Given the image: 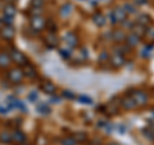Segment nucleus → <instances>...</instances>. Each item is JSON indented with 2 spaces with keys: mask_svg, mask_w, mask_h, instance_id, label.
I'll return each instance as SVG.
<instances>
[{
  "mask_svg": "<svg viewBox=\"0 0 154 145\" xmlns=\"http://www.w3.org/2000/svg\"><path fill=\"white\" fill-rule=\"evenodd\" d=\"M126 12H125L123 8H117L116 11L112 12V14H110V19H112L113 25H116V23H123L125 21H126Z\"/></svg>",
  "mask_w": 154,
  "mask_h": 145,
  "instance_id": "1",
  "label": "nucleus"
},
{
  "mask_svg": "<svg viewBox=\"0 0 154 145\" xmlns=\"http://www.w3.org/2000/svg\"><path fill=\"white\" fill-rule=\"evenodd\" d=\"M11 59H12V62H14V63L18 66L23 67L25 64H27V58L25 57V54H23L22 51H19L17 49H13L11 51Z\"/></svg>",
  "mask_w": 154,
  "mask_h": 145,
  "instance_id": "2",
  "label": "nucleus"
},
{
  "mask_svg": "<svg viewBox=\"0 0 154 145\" xmlns=\"http://www.w3.org/2000/svg\"><path fill=\"white\" fill-rule=\"evenodd\" d=\"M30 25L32 27V30L33 31H41L42 28L45 27V19L42 18L41 16H32L31 19H30Z\"/></svg>",
  "mask_w": 154,
  "mask_h": 145,
  "instance_id": "3",
  "label": "nucleus"
},
{
  "mask_svg": "<svg viewBox=\"0 0 154 145\" xmlns=\"http://www.w3.org/2000/svg\"><path fill=\"white\" fill-rule=\"evenodd\" d=\"M23 71H21L19 68H13L8 72V79L11 80L13 84H19L23 79Z\"/></svg>",
  "mask_w": 154,
  "mask_h": 145,
  "instance_id": "4",
  "label": "nucleus"
},
{
  "mask_svg": "<svg viewBox=\"0 0 154 145\" xmlns=\"http://www.w3.org/2000/svg\"><path fill=\"white\" fill-rule=\"evenodd\" d=\"M132 99L135 100V103H136L139 107H143V105H145L148 103V95L144 93V91H135V93H132Z\"/></svg>",
  "mask_w": 154,
  "mask_h": 145,
  "instance_id": "5",
  "label": "nucleus"
},
{
  "mask_svg": "<svg viewBox=\"0 0 154 145\" xmlns=\"http://www.w3.org/2000/svg\"><path fill=\"white\" fill-rule=\"evenodd\" d=\"M0 35L4 40H8V41H12L14 36H16V31L12 26H4L2 30H0Z\"/></svg>",
  "mask_w": 154,
  "mask_h": 145,
  "instance_id": "6",
  "label": "nucleus"
},
{
  "mask_svg": "<svg viewBox=\"0 0 154 145\" xmlns=\"http://www.w3.org/2000/svg\"><path fill=\"white\" fill-rule=\"evenodd\" d=\"M110 62H112V64L114 68H121L122 66H125V58L122 57L121 53H118V51H116L114 54L112 55V58H110Z\"/></svg>",
  "mask_w": 154,
  "mask_h": 145,
  "instance_id": "7",
  "label": "nucleus"
},
{
  "mask_svg": "<svg viewBox=\"0 0 154 145\" xmlns=\"http://www.w3.org/2000/svg\"><path fill=\"white\" fill-rule=\"evenodd\" d=\"M121 105H122L125 109H128V110L135 109V108L137 107V104L135 103V100L132 99L131 95H130V96H125L123 99H121Z\"/></svg>",
  "mask_w": 154,
  "mask_h": 145,
  "instance_id": "8",
  "label": "nucleus"
},
{
  "mask_svg": "<svg viewBox=\"0 0 154 145\" xmlns=\"http://www.w3.org/2000/svg\"><path fill=\"white\" fill-rule=\"evenodd\" d=\"M12 143H16L18 145H22L26 143V136L25 134H23L22 131H18V130H16L14 132H12Z\"/></svg>",
  "mask_w": 154,
  "mask_h": 145,
  "instance_id": "9",
  "label": "nucleus"
},
{
  "mask_svg": "<svg viewBox=\"0 0 154 145\" xmlns=\"http://www.w3.org/2000/svg\"><path fill=\"white\" fill-rule=\"evenodd\" d=\"M41 90L44 91L45 94L53 95V94H55V91H57V86H55L54 84H53V82L46 81V82H44V84L41 85Z\"/></svg>",
  "mask_w": 154,
  "mask_h": 145,
  "instance_id": "10",
  "label": "nucleus"
},
{
  "mask_svg": "<svg viewBox=\"0 0 154 145\" xmlns=\"http://www.w3.org/2000/svg\"><path fill=\"white\" fill-rule=\"evenodd\" d=\"M22 71H23V75H25L26 77H28V79H33V77H36V68L30 63L23 66Z\"/></svg>",
  "mask_w": 154,
  "mask_h": 145,
  "instance_id": "11",
  "label": "nucleus"
},
{
  "mask_svg": "<svg viewBox=\"0 0 154 145\" xmlns=\"http://www.w3.org/2000/svg\"><path fill=\"white\" fill-rule=\"evenodd\" d=\"M8 101H11V107H13V108H18V109H22L23 112H27V107L25 104L22 103L21 100H18V99H16V98H13V96H9L8 98Z\"/></svg>",
  "mask_w": 154,
  "mask_h": 145,
  "instance_id": "12",
  "label": "nucleus"
},
{
  "mask_svg": "<svg viewBox=\"0 0 154 145\" xmlns=\"http://www.w3.org/2000/svg\"><path fill=\"white\" fill-rule=\"evenodd\" d=\"M45 42H46V45L49 46V48H57V45H58V39L54 35V32H49V33H48L46 39H45Z\"/></svg>",
  "mask_w": 154,
  "mask_h": 145,
  "instance_id": "13",
  "label": "nucleus"
},
{
  "mask_svg": "<svg viewBox=\"0 0 154 145\" xmlns=\"http://www.w3.org/2000/svg\"><path fill=\"white\" fill-rule=\"evenodd\" d=\"M11 63H12L11 55H8L7 53H0V67L2 68H8Z\"/></svg>",
  "mask_w": 154,
  "mask_h": 145,
  "instance_id": "14",
  "label": "nucleus"
},
{
  "mask_svg": "<svg viewBox=\"0 0 154 145\" xmlns=\"http://www.w3.org/2000/svg\"><path fill=\"white\" fill-rule=\"evenodd\" d=\"M145 27L141 26V25H139V23H135V25L131 26V32L135 33V35H137L139 37H141L145 35Z\"/></svg>",
  "mask_w": 154,
  "mask_h": 145,
  "instance_id": "15",
  "label": "nucleus"
},
{
  "mask_svg": "<svg viewBox=\"0 0 154 145\" xmlns=\"http://www.w3.org/2000/svg\"><path fill=\"white\" fill-rule=\"evenodd\" d=\"M126 42H127V45H128V46H136L139 42H140V37L131 32L130 35L126 36Z\"/></svg>",
  "mask_w": 154,
  "mask_h": 145,
  "instance_id": "16",
  "label": "nucleus"
},
{
  "mask_svg": "<svg viewBox=\"0 0 154 145\" xmlns=\"http://www.w3.org/2000/svg\"><path fill=\"white\" fill-rule=\"evenodd\" d=\"M64 40H66V42L71 48H73V46L77 45V37H76V35H75L73 32H67L66 35H64Z\"/></svg>",
  "mask_w": 154,
  "mask_h": 145,
  "instance_id": "17",
  "label": "nucleus"
},
{
  "mask_svg": "<svg viewBox=\"0 0 154 145\" xmlns=\"http://www.w3.org/2000/svg\"><path fill=\"white\" fill-rule=\"evenodd\" d=\"M72 11H73V7H72V4H69V3H67V4H64L63 7L60 8V11H59V14L62 17H68L69 14L72 13Z\"/></svg>",
  "mask_w": 154,
  "mask_h": 145,
  "instance_id": "18",
  "label": "nucleus"
},
{
  "mask_svg": "<svg viewBox=\"0 0 154 145\" xmlns=\"http://www.w3.org/2000/svg\"><path fill=\"white\" fill-rule=\"evenodd\" d=\"M16 13H17V9L13 4H7V5L4 7V16L13 18L14 16H16Z\"/></svg>",
  "mask_w": 154,
  "mask_h": 145,
  "instance_id": "19",
  "label": "nucleus"
},
{
  "mask_svg": "<svg viewBox=\"0 0 154 145\" xmlns=\"http://www.w3.org/2000/svg\"><path fill=\"white\" fill-rule=\"evenodd\" d=\"M136 23H139V25H141L144 27H146V26L150 25L152 21H150V17L146 16V14H140L139 18H137V22Z\"/></svg>",
  "mask_w": 154,
  "mask_h": 145,
  "instance_id": "20",
  "label": "nucleus"
},
{
  "mask_svg": "<svg viewBox=\"0 0 154 145\" xmlns=\"http://www.w3.org/2000/svg\"><path fill=\"white\" fill-rule=\"evenodd\" d=\"M0 143L3 144L12 143V134L9 131H2L0 132Z\"/></svg>",
  "mask_w": 154,
  "mask_h": 145,
  "instance_id": "21",
  "label": "nucleus"
},
{
  "mask_svg": "<svg viewBox=\"0 0 154 145\" xmlns=\"http://www.w3.org/2000/svg\"><path fill=\"white\" fill-rule=\"evenodd\" d=\"M93 19H94V23H95L96 26H104L105 25V17L103 16L102 13L95 14Z\"/></svg>",
  "mask_w": 154,
  "mask_h": 145,
  "instance_id": "22",
  "label": "nucleus"
},
{
  "mask_svg": "<svg viewBox=\"0 0 154 145\" xmlns=\"http://www.w3.org/2000/svg\"><path fill=\"white\" fill-rule=\"evenodd\" d=\"M113 40L114 41H123L126 40V35L122 31H114L113 32Z\"/></svg>",
  "mask_w": 154,
  "mask_h": 145,
  "instance_id": "23",
  "label": "nucleus"
},
{
  "mask_svg": "<svg viewBox=\"0 0 154 145\" xmlns=\"http://www.w3.org/2000/svg\"><path fill=\"white\" fill-rule=\"evenodd\" d=\"M76 144L77 141L75 140V137H71V136H67L60 140V145H76Z\"/></svg>",
  "mask_w": 154,
  "mask_h": 145,
  "instance_id": "24",
  "label": "nucleus"
},
{
  "mask_svg": "<svg viewBox=\"0 0 154 145\" xmlns=\"http://www.w3.org/2000/svg\"><path fill=\"white\" fill-rule=\"evenodd\" d=\"M37 110H38L40 113H42V114H49L50 108L48 107L45 103H41V104H38V105H37Z\"/></svg>",
  "mask_w": 154,
  "mask_h": 145,
  "instance_id": "25",
  "label": "nucleus"
},
{
  "mask_svg": "<svg viewBox=\"0 0 154 145\" xmlns=\"http://www.w3.org/2000/svg\"><path fill=\"white\" fill-rule=\"evenodd\" d=\"M117 110H118V105L117 104H114V103H109L108 104V107H107V112L108 113L116 114V113H117Z\"/></svg>",
  "mask_w": 154,
  "mask_h": 145,
  "instance_id": "26",
  "label": "nucleus"
},
{
  "mask_svg": "<svg viewBox=\"0 0 154 145\" xmlns=\"http://www.w3.org/2000/svg\"><path fill=\"white\" fill-rule=\"evenodd\" d=\"M145 36H146V39H148L149 41L154 42V26H152L149 30L145 31Z\"/></svg>",
  "mask_w": 154,
  "mask_h": 145,
  "instance_id": "27",
  "label": "nucleus"
},
{
  "mask_svg": "<svg viewBox=\"0 0 154 145\" xmlns=\"http://www.w3.org/2000/svg\"><path fill=\"white\" fill-rule=\"evenodd\" d=\"M59 54L63 57V59H69L71 55H72V53L69 49H59Z\"/></svg>",
  "mask_w": 154,
  "mask_h": 145,
  "instance_id": "28",
  "label": "nucleus"
},
{
  "mask_svg": "<svg viewBox=\"0 0 154 145\" xmlns=\"http://www.w3.org/2000/svg\"><path fill=\"white\" fill-rule=\"evenodd\" d=\"M144 132L146 134V136H148V137H150V139L154 140V123H152L150 126L148 127V130H144Z\"/></svg>",
  "mask_w": 154,
  "mask_h": 145,
  "instance_id": "29",
  "label": "nucleus"
},
{
  "mask_svg": "<svg viewBox=\"0 0 154 145\" xmlns=\"http://www.w3.org/2000/svg\"><path fill=\"white\" fill-rule=\"evenodd\" d=\"M75 140L77 143H84V141H86V135L84 134V132H79V134H76L75 135Z\"/></svg>",
  "mask_w": 154,
  "mask_h": 145,
  "instance_id": "30",
  "label": "nucleus"
},
{
  "mask_svg": "<svg viewBox=\"0 0 154 145\" xmlns=\"http://www.w3.org/2000/svg\"><path fill=\"white\" fill-rule=\"evenodd\" d=\"M123 9H125V12H126V13H130V14H134L135 12H136V9H135V7H132L131 4H125Z\"/></svg>",
  "mask_w": 154,
  "mask_h": 145,
  "instance_id": "31",
  "label": "nucleus"
},
{
  "mask_svg": "<svg viewBox=\"0 0 154 145\" xmlns=\"http://www.w3.org/2000/svg\"><path fill=\"white\" fill-rule=\"evenodd\" d=\"M42 4H44V0H32L31 2L32 8H41Z\"/></svg>",
  "mask_w": 154,
  "mask_h": 145,
  "instance_id": "32",
  "label": "nucleus"
},
{
  "mask_svg": "<svg viewBox=\"0 0 154 145\" xmlns=\"http://www.w3.org/2000/svg\"><path fill=\"white\" fill-rule=\"evenodd\" d=\"M2 21L4 25H7V26H12V23H13V18L12 17H7V16H4L2 18Z\"/></svg>",
  "mask_w": 154,
  "mask_h": 145,
  "instance_id": "33",
  "label": "nucleus"
},
{
  "mask_svg": "<svg viewBox=\"0 0 154 145\" xmlns=\"http://www.w3.org/2000/svg\"><path fill=\"white\" fill-rule=\"evenodd\" d=\"M79 100L82 101L84 104H93V100H91L90 98H88V96H80Z\"/></svg>",
  "mask_w": 154,
  "mask_h": 145,
  "instance_id": "34",
  "label": "nucleus"
},
{
  "mask_svg": "<svg viewBox=\"0 0 154 145\" xmlns=\"http://www.w3.org/2000/svg\"><path fill=\"white\" fill-rule=\"evenodd\" d=\"M63 96H64V98H67V99H73L75 94L72 93V91H69V90H66V91H63Z\"/></svg>",
  "mask_w": 154,
  "mask_h": 145,
  "instance_id": "35",
  "label": "nucleus"
},
{
  "mask_svg": "<svg viewBox=\"0 0 154 145\" xmlns=\"http://www.w3.org/2000/svg\"><path fill=\"white\" fill-rule=\"evenodd\" d=\"M105 60H108V54L107 53H103V54L100 55V62L103 63V62H105Z\"/></svg>",
  "mask_w": 154,
  "mask_h": 145,
  "instance_id": "36",
  "label": "nucleus"
},
{
  "mask_svg": "<svg viewBox=\"0 0 154 145\" xmlns=\"http://www.w3.org/2000/svg\"><path fill=\"white\" fill-rule=\"evenodd\" d=\"M30 99H31V100H36V99H37V94H36V93L30 94Z\"/></svg>",
  "mask_w": 154,
  "mask_h": 145,
  "instance_id": "37",
  "label": "nucleus"
},
{
  "mask_svg": "<svg viewBox=\"0 0 154 145\" xmlns=\"http://www.w3.org/2000/svg\"><path fill=\"white\" fill-rule=\"evenodd\" d=\"M8 112V108H2L0 107V113H3V114H5Z\"/></svg>",
  "mask_w": 154,
  "mask_h": 145,
  "instance_id": "38",
  "label": "nucleus"
},
{
  "mask_svg": "<svg viewBox=\"0 0 154 145\" xmlns=\"http://www.w3.org/2000/svg\"><path fill=\"white\" fill-rule=\"evenodd\" d=\"M4 2H5L7 4H14V3L17 2V0H4Z\"/></svg>",
  "mask_w": 154,
  "mask_h": 145,
  "instance_id": "39",
  "label": "nucleus"
},
{
  "mask_svg": "<svg viewBox=\"0 0 154 145\" xmlns=\"http://www.w3.org/2000/svg\"><path fill=\"white\" fill-rule=\"evenodd\" d=\"M3 27H4V23H3V21H2V19H0V30H2Z\"/></svg>",
  "mask_w": 154,
  "mask_h": 145,
  "instance_id": "40",
  "label": "nucleus"
},
{
  "mask_svg": "<svg viewBox=\"0 0 154 145\" xmlns=\"http://www.w3.org/2000/svg\"><path fill=\"white\" fill-rule=\"evenodd\" d=\"M22 145H27V144H22Z\"/></svg>",
  "mask_w": 154,
  "mask_h": 145,
  "instance_id": "41",
  "label": "nucleus"
},
{
  "mask_svg": "<svg viewBox=\"0 0 154 145\" xmlns=\"http://www.w3.org/2000/svg\"><path fill=\"white\" fill-rule=\"evenodd\" d=\"M112 145H116V144H112Z\"/></svg>",
  "mask_w": 154,
  "mask_h": 145,
  "instance_id": "42",
  "label": "nucleus"
}]
</instances>
